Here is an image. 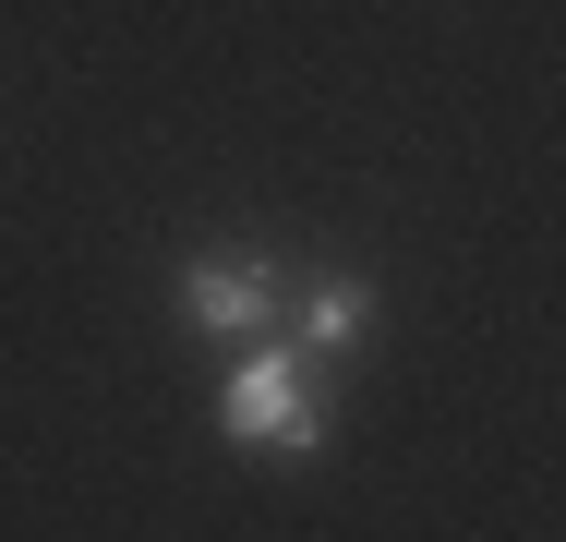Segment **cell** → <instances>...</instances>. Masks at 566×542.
Wrapping results in <instances>:
<instances>
[{
	"instance_id": "6da1fadb",
	"label": "cell",
	"mask_w": 566,
	"mask_h": 542,
	"mask_svg": "<svg viewBox=\"0 0 566 542\" xmlns=\"http://www.w3.org/2000/svg\"><path fill=\"white\" fill-rule=\"evenodd\" d=\"M229 434H253V446H314V398H302V374H290L277 350L229 374Z\"/></svg>"
},
{
	"instance_id": "7a4b0ae2",
	"label": "cell",
	"mask_w": 566,
	"mask_h": 542,
	"mask_svg": "<svg viewBox=\"0 0 566 542\" xmlns=\"http://www.w3.org/2000/svg\"><path fill=\"white\" fill-rule=\"evenodd\" d=\"M181 302H193V325H265L277 314V278L265 265H193Z\"/></svg>"
},
{
	"instance_id": "3957f363",
	"label": "cell",
	"mask_w": 566,
	"mask_h": 542,
	"mask_svg": "<svg viewBox=\"0 0 566 542\" xmlns=\"http://www.w3.org/2000/svg\"><path fill=\"white\" fill-rule=\"evenodd\" d=\"M302 337H326V350H338V337H361V290H349V278H326V290L302 302Z\"/></svg>"
}]
</instances>
